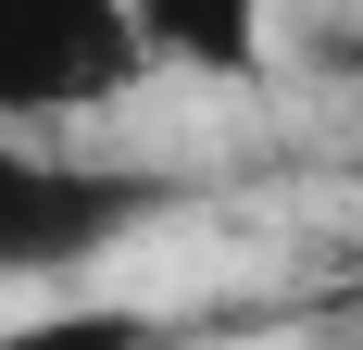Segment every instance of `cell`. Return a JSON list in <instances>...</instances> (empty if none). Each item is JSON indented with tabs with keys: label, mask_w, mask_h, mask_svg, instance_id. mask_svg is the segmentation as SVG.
Instances as JSON below:
<instances>
[{
	"label": "cell",
	"mask_w": 363,
	"mask_h": 350,
	"mask_svg": "<svg viewBox=\"0 0 363 350\" xmlns=\"http://www.w3.org/2000/svg\"><path fill=\"white\" fill-rule=\"evenodd\" d=\"M176 213V175L38 150V125H0V276H75Z\"/></svg>",
	"instance_id": "obj_1"
},
{
	"label": "cell",
	"mask_w": 363,
	"mask_h": 350,
	"mask_svg": "<svg viewBox=\"0 0 363 350\" xmlns=\"http://www.w3.org/2000/svg\"><path fill=\"white\" fill-rule=\"evenodd\" d=\"M150 75L125 0H0V125H75Z\"/></svg>",
	"instance_id": "obj_2"
},
{
	"label": "cell",
	"mask_w": 363,
	"mask_h": 350,
	"mask_svg": "<svg viewBox=\"0 0 363 350\" xmlns=\"http://www.w3.org/2000/svg\"><path fill=\"white\" fill-rule=\"evenodd\" d=\"M150 38V63L188 75H263V38H276V0H125Z\"/></svg>",
	"instance_id": "obj_3"
},
{
	"label": "cell",
	"mask_w": 363,
	"mask_h": 350,
	"mask_svg": "<svg viewBox=\"0 0 363 350\" xmlns=\"http://www.w3.org/2000/svg\"><path fill=\"white\" fill-rule=\"evenodd\" d=\"M188 325L150 313V300H50V313L0 325V350H176Z\"/></svg>",
	"instance_id": "obj_4"
}]
</instances>
